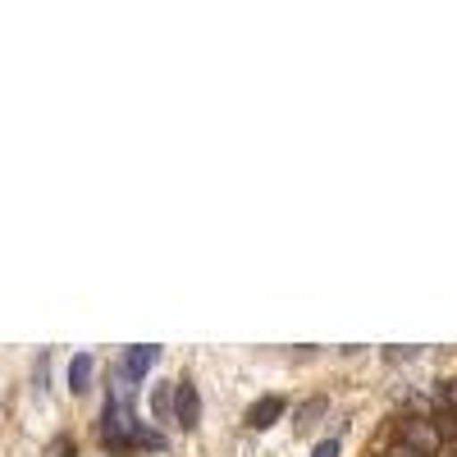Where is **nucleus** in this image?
Returning a JSON list of instances; mask_svg holds the SVG:
<instances>
[{"label":"nucleus","mask_w":457,"mask_h":457,"mask_svg":"<svg viewBox=\"0 0 457 457\" xmlns=\"http://www.w3.org/2000/svg\"><path fill=\"white\" fill-rule=\"evenodd\" d=\"M394 444H403V448H411V453H421V457H439V430L430 426V416H421V411H411V416H398L394 421Z\"/></svg>","instance_id":"nucleus-1"},{"label":"nucleus","mask_w":457,"mask_h":457,"mask_svg":"<svg viewBox=\"0 0 457 457\" xmlns=\"http://www.w3.org/2000/svg\"><path fill=\"white\" fill-rule=\"evenodd\" d=\"M170 407H174V421H179L183 430H197V426H202V394H197L193 379H174Z\"/></svg>","instance_id":"nucleus-2"},{"label":"nucleus","mask_w":457,"mask_h":457,"mask_svg":"<svg viewBox=\"0 0 457 457\" xmlns=\"http://www.w3.org/2000/svg\"><path fill=\"white\" fill-rule=\"evenodd\" d=\"M156 361H161V348H156V343H137V348H129V353L120 357V366H114V370L137 385V379H146V370L156 366Z\"/></svg>","instance_id":"nucleus-3"},{"label":"nucleus","mask_w":457,"mask_h":457,"mask_svg":"<svg viewBox=\"0 0 457 457\" xmlns=\"http://www.w3.org/2000/svg\"><path fill=\"white\" fill-rule=\"evenodd\" d=\"M284 411H288V398H279V394H265V398H256V403L247 407V430H270Z\"/></svg>","instance_id":"nucleus-4"},{"label":"nucleus","mask_w":457,"mask_h":457,"mask_svg":"<svg viewBox=\"0 0 457 457\" xmlns=\"http://www.w3.org/2000/svg\"><path fill=\"white\" fill-rule=\"evenodd\" d=\"M92 370H96L92 353H79V357L69 361V389H73V394H87V389H92Z\"/></svg>","instance_id":"nucleus-5"},{"label":"nucleus","mask_w":457,"mask_h":457,"mask_svg":"<svg viewBox=\"0 0 457 457\" xmlns=\"http://www.w3.org/2000/svg\"><path fill=\"white\" fill-rule=\"evenodd\" d=\"M320 411H325V398H312L307 407L297 411V426H312V416H320Z\"/></svg>","instance_id":"nucleus-6"},{"label":"nucleus","mask_w":457,"mask_h":457,"mask_svg":"<svg viewBox=\"0 0 457 457\" xmlns=\"http://www.w3.org/2000/svg\"><path fill=\"white\" fill-rule=\"evenodd\" d=\"M51 457H73V439H69V435H60V439L51 444Z\"/></svg>","instance_id":"nucleus-7"},{"label":"nucleus","mask_w":457,"mask_h":457,"mask_svg":"<svg viewBox=\"0 0 457 457\" xmlns=\"http://www.w3.org/2000/svg\"><path fill=\"white\" fill-rule=\"evenodd\" d=\"M379 457H421V453H411V448H403V444H389Z\"/></svg>","instance_id":"nucleus-8"},{"label":"nucleus","mask_w":457,"mask_h":457,"mask_svg":"<svg viewBox=\"0 0 457 457\" xmlns=\"http://www.w3.org/2000/svg\"><path fill=\"white\" fill-rule=\"evenodd\" d=\"M156 416H170V389H156Z\"/></svg>","instance_id":"nucleus-9"},{"label":"nucleus","mask_w":457,"mask_h":457,"mask_svg":"<svg viewBox=\"0 0 457 457\" xmlns=\"http://www.w3.org/2000/svg\"><path fill=\"white\" fill-rule=\"evenodd\" d=\"M312 457H338V444L334 439H325V444H316V453Z\"/></svg>","instance_id":"nucleus-10"}]
</instances>
